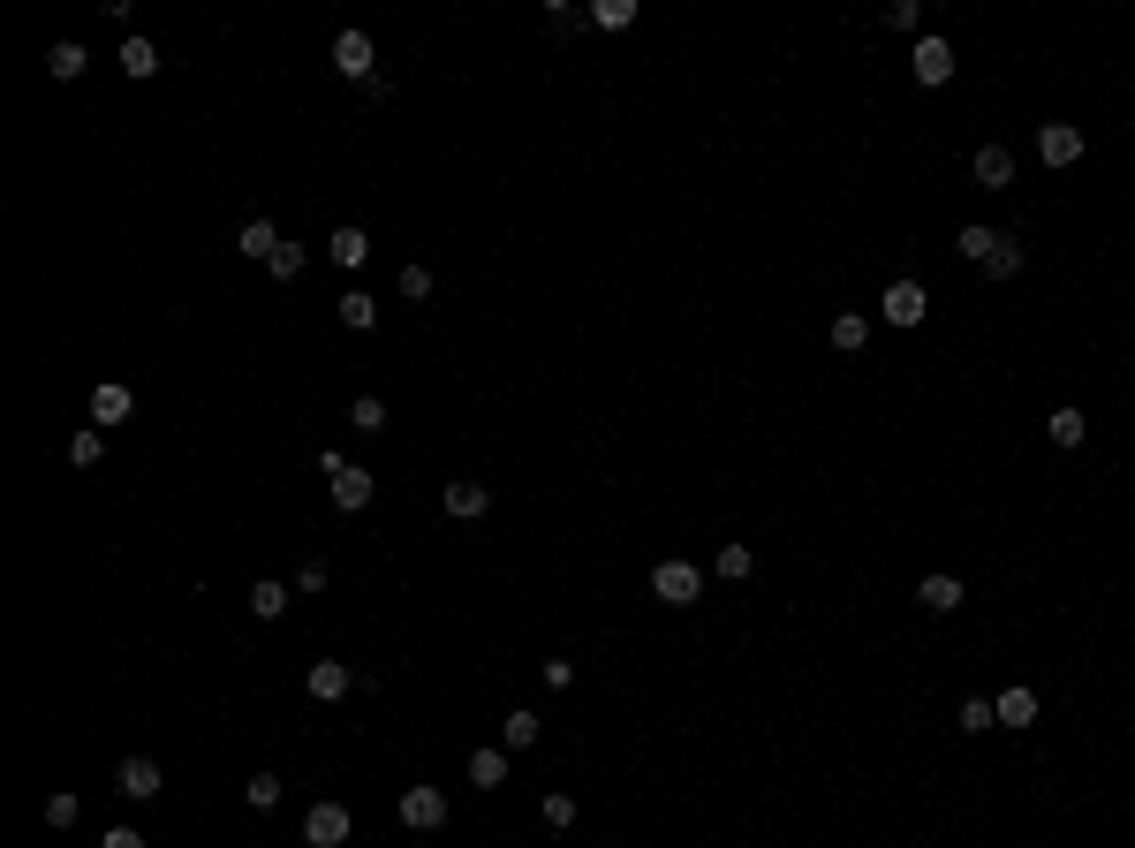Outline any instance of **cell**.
I'll return each mask as SVG.
<instances>
[{"label": "cell", "instance_id": "6da1fadb", "mask_svg": "<svg viewBox=\"0 0 1135 848\" xmlns=\"http://www.w3.org/2000/svg\"><path fill=\"white\" fill-rule=\"evenodd\" d=\"M319 470H325V478H333V508H341V515L371 508V493H379V486H371V470H356V463H341L333 447H325V455H319Z\"/></svg>", "mask_w": 1135, "mask_h": 848}, {"label": "cell", "instance_id": "7a4b0ae2", "mask_svg": "<svg viewBox=\"0 0 1135 848\" xmlns=\"http://www.w3.org/2000/svg\"><path fill=\"white\" fill-rule=\"evenodd\" d=\"M402 826H409V834H440V826H447V788L409 781V788H402Z\"/></svg>", "mask_w": 1135, "mask_h": 848}, {"label": "cell", "instance_id": "3957f363", "mask_svg": "<svg viewBox=\"0 0 1135 848\" xmlns=\"http://www.w3.org/2000/svg\"><path fill=\"white\" fill-rule=\"evenodd\" d=\"M651 591H658L666 606H696V591H704V568H696V561H658V568H651Z\"/></svg>", "mask_w": 1135, "mask_h": 848}, {"label": "cell", "instance_id": "277c9868", "mask_svg": "<svg viewBox=\"0 0 1135 848\" xmlns=\"http://www.w3.org/2000/svg\"><path fill=\"white\" fill-rule=\"evenodd\" d=\"M878 311H886V327H924L932 296H924V281H893V288L878 296Z\"/></svg>", "mask_w": 1135, "mask_h": 848}, {"label": "cell", "instance_id": "5b68a950", "mask_svg": "<svg viewBox=\"0 0 1135 848\" xmlns=\"http://www.w3.org/2000/svg\"><path fill=\"white\" fill-rule=\"evenodd\" d=\"M1037 160H1045V168H1075V160H1083V130H1075V122H1045V130H1037Z\"/></svg>", "mask_w": 1135, "mask_h": 848}, {"label": "cell", "instance_id": "8992f818", "mask_svg": "<svg viewBox=\"0 0 1135 848\" xmlns=\"http://www.w3.org/2000/svg\"><path fill=\"white\" fill-rule=\"evenodd\" d=\"M304 841L311 848H341L348 841V803H311V811H304Z\"/></svg>", "mask_w": 1135, "mask_h": 848}, {"label": "cell", "instance_id": "52a82bcc", "mask_svg": "<svg viewBox=\"0 0 1135 848\" xmlns=\"http://www.w3.org/2000/svg\"><path fill=\"white\" fill-rule=\"evenodd\" d=\"M440 508L455 515V523H478V515L492 508V486H478V478H455V486H440Z\"/></svg>", "mask_w": 1135, "mask_h": 848}, {"label": "cell", "instance_id": "ba28073f", "mask_svg": "<svg viewBox=\"0 0 1135 848\" xmlns=\"http://www.w3.org/2000/svg\"><path fill=\"white\" fill-rule=\"evenodd\" d=\"M333 69H341L348 84H371V38H363V30H341V38H333Z\"/></svg>", "mask_w": 1135, "mask_h": 848}, {"label": "cell", "instance_id": "9c48e42d", "mask_svg": "<svg viewBox=\"0 0 1135 848\" xmlns=\"http://www.w3.org/2000/svg\"><path fill=\"white\" fill-rule=\"evenodd\" d=\"M947 76H954V46H947V38H916V84L939 91Z\"/></svg>", "mask_w": 1135, "mask_h": 848}, {"label": "cell", "instance_id": "30bf717a", "mask_svg": "<svg viewBox=\"0 0 1135 848\" xmlns=\"http://www.w3.org/2000/svg\"><path fill=\"white\" fill-rule=\"evenodd\" d=\"M129 409H137V394H129L122 379H99V386H91V425H122Z\"/></svg>", "mask_w": 1135, "mask_h": 848}, {"label": "cell", "instance_id": "8fae6325", "mask_svg": "<svg viewBox=\"0 0 1135 848\" xmlns=\"http://www.w3.org/2000/svg\"><path fill=\"white\" fill-rule=\"evenodd\" d=\"M114 788H122L129 803H152V796H160V765H152V758H122Z\"/></svg>", "mask_w": 1135, "mask_h": 848}, {"label": "cell", "instance_id": "7c38bea8", "mask_svg": "<svg viewBox=\"0 0 1135 848\" xmlns=\"http://www.w3.org/2000/svg\"><path fill=\"white\" fill-rule=\"evenodd\" d=\"M325 258H333V266H348V273H356V266H363V258H371V235H363V228H333V235H325Z\"/></svg>", "mask_w": 1135, "mask_h": 848}, {"label": "cell", "instance_id": "4fadbf2b", "mask_svg": "<svg viewBox=\"0 0 1135 848\" xmlns=\"http://www.w3.org/2000/svg\"><path fill=\"white\" fill-rule=\"evenodd\" d=\"M991 712H999V727H1029V720H1037V689H1022V681H1014V689H999V697H991Z\"/></svg>", "mask_w": 1135, "mask_h": 848}, {"label": "cell", "instance_id": "5bb4252c", "mask_svg": "<svg viewBox=\"0 0 1135 848\" xmlns=\"http://www.w3.org/2000/svg\"><path fill=\"white\" fill-rule=\"evenodd\" d=\"M976 182H984V189H1014V152H1007V145H984V152H976Z\"/></svg>", "mask_w": 1135, "mask_h": 848}, {"label": "cell", "instance_id": "9a60e30c", "mask_svg": "<svg viewBox=\"0 0 1135 848\" xmlns=\"http://www.w3.org/2000/svg\"><path fill=\"white\" fill-rule=\"evenodd\" d=\"M348 667H341V660H319V667H311V697H319V704H341V697H348Z\"/></svg>", "mask_w": 1135, "mask_h": 848}, {"label": "cell", "instance_id": "2e32d148", "mask_svg": "<svg viewBox=\"0 0 1135 848\" xmlns=\"http://www.w3.org/2000/svg\"><path fill=\"white\" fill-rule=\"evenodd\" d=\"M84 69H91V53H84V46H76V38H61V46H53V53H46V76H61V84H76V76H84Z\"/></svg>", "mask_w": 1135, "mask_h": 848}, {"label": "cell", "instance_id": "e0dca14e", "mask_svg": "<svg viewBox=\"0 0 1135 848\" xmlns=\"http://www.w3.org/2000/svg\"><path fill=\"white\" fill-rule=\"evenodd\" d=\"M235 250H250V258H273L281 250V228L258 212V220H243V235H235Z\"/></svg>", "mask_w": 1135, "mask_h": 848}, {"label": "cell", "instance_id": "ac0fdd59", "mask_svg": "<svg viewBox=\"0 0 1135 848\" xmlns=\"http://www.w3.org/2000/svg\"><path fill=\"white\" fill-rule=\"evenodd\" d=\"M333 311H341V327H348V334H371V327H379V304H371L363 288H348V296H341Z\"/></svg>", "mask_w": 1135, "mask_h": 848}, {"label": "cell", "instance_id": "d6986e66", "mask_svg": "<svg viewBox=\"0 0 1135 848\" xmlns=\"http://www.w3.org/2000/svg\"><path fill=\"white\" fill-rule=\"evenodd\" d=\"M250 614H258V622H281V614H288V583L258 576V583H250Z\"/></svg>", "mask_w": 1135, "mask_h": 848}, {"label": "cell", "instance_id": "ffe728a7", "mask_svg": "<svg viewBox=\"0 0 1135 848\" xmlns=\"http://www.w3.org/2000/svg\"><path fill=\"white\" fill-rule=\"evenodd\" d=\"M122 76H137V84L160 76V46H152V38H129V46H122Z\"/></svg>", "mask_w": 1135, "mask_h": 848}, {"label": "cell", "instance_id": "44dd1931", "mask_svg": "<svg viewBox=\"0 0 1135 848\" xmlns=\"http://www.w3.org/2000/svg\"><path fill=\"white\" fill-rule=\"evenodd\" d=\"M1083 432H1090L1083 409H1052V417H1045V440H1052V447H1083Z\"/></svg>", "mask_w": 1135, "mask_h": 848}, {"label": "cell", "instance_id": "7402d4cb", "mask_svg": "<svg viewBox=\"0 0 1135 848\" xmlns=\"http://www.w3.org/2000/svg\"><path fill=\"white\" fill-rule=\"evenodd\" d=\"M954 250H962V258H976V266H984V258H991V250H999V228H984V220H970V228H962V235H954Z\"/></svg>", "mask_w": 1135, "mask_h": 848}, {"label": "cell", "instance_id": "603a6c76", "mask_svg": "<svg viewBox=\"0 0 1135 848\" xmlns=\"http://www.w3.org/2000/svg\"><path fill=\"white\" fill-rule=\"evenodd\" d=\"M924 606L932 614H954L962 606V576H924Z\"/></svg>", "mask_w": 1135, "mask_h": 848}, {"label": "cell", "instance_id": "cb8c5ba5", "mask_svg": "<svg viewBox=\"0 0 1135 848\" xmlns=\"http://www.w3.org/2000/svg\"><path fill=\"white\" fill-rule=\"evenodd\" d=\"M470 781H478V788H499V781H507V750H470Z\"/></svg>", "mask_w": 1135, "mask_h": 848}, {"label": "cell", "instance_id": "d4e9b609", "mask_svg": "<svg viewBox=\"0 0 1135 848\" xmlns=\"http://www.w3.org/2000/svg\"><path fill=\"white\" fill-rule=\"evenodd\" d=\"M984 273H991V281H1014V273H1022V243H1014V235H999V250L984 258Z\"/></svg>", "mask_w": 1135, "mask_h": 848}, {"label": "cell", "instance_id": "484cf974", "mask_svg": "<svg viewBox=\"0 0 1135 848\" xmlns=\"http://www.w3.org/2000/svg\"><path fill=\"white\" fill-rule=\"evenodd\" d=\"M348 425H356V432H386V402H379V394H356V402H348Z\"/></svg>", "mask_w": 1135, "mask_h": 848}, {"label": "cell", "instance_id": "4316f807", "mask_svg": "<svg viewBox=\"0 0 1135 848\" xmlns=\"http://www.w3.org/2000/svg\"><path fill=\"white\" fill-rule=\"evenodd\" d=\"M99 455H107V432H99V425H84V432L69 440V463H76V470H91Z\"/></svg>", "mask_w": 1135, "mask_h": 848}, {"label": "cell", "instance_id": "83f0119b", "mask_svg": "<svg viewBox=\"0 0 1135 848\" xmlns=\"http://www.w3.org/2000/svg\"><path fill=\"white\" fill-rule=\"evenodd\" d=\"M712 568H719L727 583H742V576L757 568V553H750V545H719V553H712Z\"/></svg>", "mask_w": 1135, "mask_h": 848}, {"label": "cell", "instance_id": "f1b7e54d", "mask_svg": "<svg viewBox=\"0 0 1135 848\" xmlns=\"http://www.w3.org/2000/svg\"><path fill=\"white\" fill-rule=\"evenodd\" d=\"M530 742H538V720L530 712H507L499 720V750H530Z\"/></svg>", "mask_w": 1135, "mask_h": 848}, {"label": "cell", "instance_id": "f546056e", "mask_svg": "<svg viewBox=\"0 0 1135 848\" xmlns=\"http://www.w3.org/2000/svg\"><path fill=\"white\" fill-rule=\"evenodd\" d=\"M863 341H871V327H863L855 311H840V319H832V348H840V356H855Z\"/></svg>", "mask_w": 1135, "mask_h": 848}, {"label": "cell", "instance_id": "4dcf8cb0", "mask_svg": "<svg viewBox=\"0 0 1135 848\" xmlns=\"http://www.w3.org/2000/svg\"><path fill=\"white\" fill-rule=\"evenodd\" d=\"M304 266H311V258H304V243H281V250L266 258V273H273V281H296Z\"/></svg>", "mask_w": 1135, "mask_h": 848}, {"label": "cell", "instance_id": "1f68e13d", "mask_svg": "<svg viewBox=\"0 0 1135 848\" xmlns=\"http://www.w3.org/2000/svg\"><path fill=\"white\" fill-rule=\"evenodd\" d=\"M243 796H250V811H273V803H281V773H250Z\"/></svg>", "mask_w": 1135, "mask_h": 848}, {"label": "cell", "instance_id": "d6a6232c", "mask_svg": "<svg viewBox=\"0 0 1135 848\" xmlns=\"http://www.w3.org/2000/svg\"><path fill=\"white\" fill-rule=\"evenodd\" d=\"M991 727H999L991 697H970V704H962V735H991Z\"/></svg>", "mask_w": 1135, "mask_h": 848}, {"label": "cell", "instance_id": "836d02e7", "mask_svg": "<svg viewBox=\"0 0 1135 848\" xmlns=\"http://www.w3.org/2000/svg\"><path fill=\"white\" fill-rule=\"evenodd\" d=\"M591 23H599V30H629V23H637V8H629V0H599V8H591Z\"/></svg>", "mask_w": 1135, "mask_h": 848}, {"label": "cell", "instance_id": "e575fe53", "mask_svg": "<svg viewBox=\"0 0 1135 848\" xmlns=\"http://www.w3.org/2000/svg\"><path fill=\"white\" fill-rule=\"evenodd\" d=\"M76 811H84V803H76L69 788H53V796H46V826H76Z\"/></svg>", "mask_w": 1135, "mask_h": 848}, {"label": "cell", "instance_id": "d590c367", "mask_svg": "<svg viewBox=\"0 0 1135 848\" xmlns=\"http://www.w3.org/2000/svg\"><path fill=\"white\" fill-rule=\"evenodd\" d=\"M402 296L424 304V296H432V273H424V266H402Z\"/></svg>", "mask_w": 1135, "mask_h": 848}, {"label": "cell", "instance_id": "8d00e7d4", "mask_svg": "<svg viewBox=\"0 0 1135 848\" xmlns=\"http://www.w3.org/2000/svg\"><path fill=\"white\" fill-rule=\"evenodd\" d=\"M545 826H553V834L576 826V796H545Z\"/></svg>", "mask_w": 1135, "mask_h": 848}, {"label": "cell", "instance_id": "74e56055", "mask_svg": "<svg viewBox=\"0 0 1135 848\" xmlns=\"http://www.w3.org/2000/svg\"><path fill=\"white\" fill-rule=\"evenodd\" d=\"M99 848H145V834H137V826H107V841Z\"/></svg>", "mask_w": 1135, "mask_h": 848}]
</instances>
